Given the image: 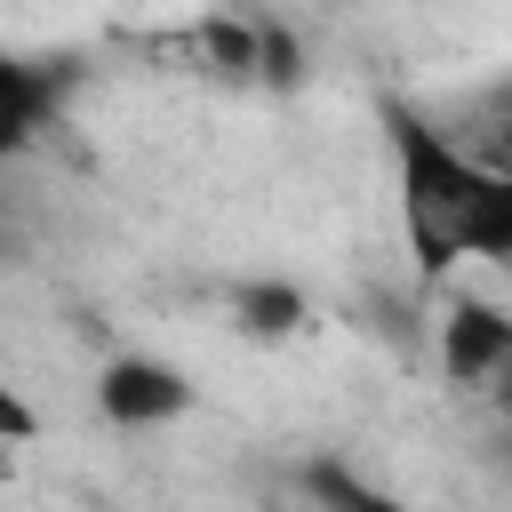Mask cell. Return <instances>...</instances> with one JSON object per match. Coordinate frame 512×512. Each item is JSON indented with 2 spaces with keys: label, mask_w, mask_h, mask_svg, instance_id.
Listing matches in <instances>:
<instances>
[{
  "label": "cell",
  "mask_w": 512,
  "mask_h": 512,
  "mask_svg": "<svg viewBox=\"0 0 512 512\" xmlns=\"http://www.w3.org/2000/svg\"><path fill=\"white\" fill-rule=\"evenodd\" d=\"M384 144H392V200L416 280H448L464 264L512 272V184L472 168L440 120L408 96H384Z\"/></svg>",
  "instance_id": "1"
},
{
  "label": "cell",
  "mask_w": 512,
  "mask_h": 512,
  "mask_svg": "<svg viewBox=\"0 0 512 512\" xmlns=\"http://www.w3.org/2000/svg\"><path fill=\"white\" fill-rule=\"evenodd\" d=\"M240 320H248V336H296L304 296H296L288 280H248V288H240Z\"/></svg>",
  "instance_id": "4"
},
{
  "label": "cell",
  "mask_w": 512,
  "mask_h": 512,
  "mask_svg": "<svg viewBox=\"0 0 512 512\" xmlns=\"http://www.w3.org/2000/svg\"><path fill=\"white\" fill-rule=\"evenodd\" d=\"M88 400H96V416H104L112 432H168V424L192 416L200 384H192L176 360H160V352H112V360L96 368Z\"/></svg>",
  "instance_id": "3"
},
{
  "label": "cell",
  "mask_w": 512,
  "mask_h": 512,
  "mask_svg": "<svg viewBox=\"0 0 512 512\" xmlns=\"http://www.w3.org/2000/svg\"><path fill=\"white\" fill-rule=\"evenodd\" d=\"M432 360L448 384H464L472 400H488L512 376V304L480 296V288H448L432 312Z\"/></svg>",
  "instance_id": "2"
},
{
  "label": "cell",
  "mask_w": 512,
  "mask_h": 512,
  "mask_svg": "<svg viewBox=\"0 0 512 512\" xmlns=\"http://www.w3.org/2000/svg\"><path fill=\"white\" fill-rule=\"evenodd\" d=\"M312 488H320V512H424V504H408V496H384L376 480H352V472H320Z\"/></svg>",
  "instance_id": "5"
}]
</instances>
